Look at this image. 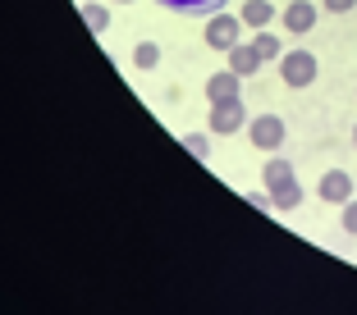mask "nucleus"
Masks as SVG:
<instances>
[{
	"mask_svg": "<svg viewBox=\"0 0 357 315\" xmlns=\"http://www.w3.org/2000/svg\"><path fill=\"white\" fill-rule=\"evenodd\" d=\"M243 32H248L243 14H220V10H215V14L206 19V32H202V37H206L211 51H225V55H229L234 46L243 42Z\"/></svg>",
	"mask_w": 357,
	"mask_h": 315,
	"instance_id": "obj_1",
	"label": "nucleus"
},
{
	"mask_svg": "<svg viewBox=\"0 0 357 315\" xmlns=\"http://www.w3.org/2000/svg\"><path fill=\"white\" fill-rule=\"evenodd\" d=\"M206 128L215 137H234V133H248V105L243 96H229V101H211V119Z\"/></svg>",
	"mask_w": 357,
	"mask_h": 315,
	"instance_id": "obj_2",
	"label": "nucleus"
},
{
	"mask_svg": "<svg viewBox=\"0 0 357 315\" xmlns=\"http://www.w3.org/2000/svg\"><path fill=\"white\" fill-rule=\"evenodd\" d=\"M316 74H321V64H316V55H312V51H284V60H280V78H284V87L303 92V87H312V83H316Z\"/></svg>",
	"mask_w": 357,
	"mask_h": 315,
	"instance_id": "obj_3",
	"label": "nucleus"
},
{
	"mask_svg": "<svg viewBox=\"0 0 357 315\" xmlns=\"http://www.w3.org/2000/svg\"><path fill=\"white\" fill-rule=\"evenodd\" d=\"M284 137H289V128H284L280 115H257V119H248V142H252L261 156H275V151L284 147Z\"/></svg>",
	"mask_w": 357,
	"mask_h": 315,
	"instance_id": "obj_4",
	"label": "nucleus"
},
{
	"mask_svg": "<svg viewBox=\"0 0 357 315\" xmlns=\"http://www.w3.org/2000/svg\"><path fill=\"white\" fill-rule=\"evenodd\" d=\"M316 19H321V5H312V0H289L280 10V23L294 32V37H307V32L316 28Z\"/></svg>",
	"mask_w": 357,
	"mask_h": 315,
	"instance_id": "obj_5",
	"label": "nucleus"
},
{
	"mask_svg": "<svg viewBox=\"0 0 357 315\" xmlns=\"http://www.w3.org/2000/svg\"><path fill=\"white\" fill-rule=\"evenodd\" d=\"M316 197L330 201V206L353 201V174H348V169H326V174H321V183H316Z\"/></svg>",
	"mask_w": 357,
	"mask_h": 315,
	"instance_id": "obj_6",
	"label": "nucleus"
},
{
	"mask_svg": "<svg viewBox=\"0 0 357 315\" xmlns=\"http://www.w3.org/2000/svg\"><path fill=\"white\" fill-rule=\"evenodd\" d=\"M229 96H243V78L234 69H220L206 78V101H229Z\"/></svg>",
	"mask_w": 357,
	"mask_h": 315,
	"instance_id": "obj_7",
	"label": "nucleus"
},
{
	"mask_svg": "<svg viewBox=\"0 0 357 315\" xmlns=\"http://www.w3.org/2000/svg\"><path fill=\"white\" fill-rule=\"evenodd\" d=\"M261 64H266V60H261V51H257L252 42H238V46L229 51V69H234L238 78H252Z\"/></svg>",
	"mask_w": 357,
	"mask_h": 315,
	"instance_id": "obj_8",
	"label": "nucleus"
},
{
	"mask_svg": "<svg viewBox=\"0 0 357 315\" xmlns=\"http://www.w3.org/2000/svg\"><path fill=\"white\" fill-rule=\"evenodd\" d=\"M243 23H248V28H271V23H275V14H280V10H275V5H271V0H243Z\"/></svg>",
	"mask_w": 357,
	"mask_h": 315,
	"instance_id": "obj_9",
	"label": "nucleus"
},
{
	"mask_svg": "<svg viewBox=\"0 0 357 315\" xmlns=\"http://www.w3.org/2000/svg\"><path fill=\"white\" fill-rule=\"evenodd\" d=\"M160 10H169V14H215V10H225V0H156Z\"/></svg>",
	"mask_w": 357,
	"mask_h": 315,
	"instance_id": "obj_10",
	"label": "nucleus"
},
{
	"mask_svg": "<svg viewBox=\"0 0 357 315\" xmlns=\"http://www.w3.org/2000/svg\"><path fill=\"white\" fill-rule=\"evenodd\" d=\"M289 179H298V174H294V165H289V160H280V151H275V156L261 165V183L275 192L280 183H289Z\"/></svg>",
	"mask_w": 357,
	"mask_h": 315,
	"instance_id": "obj_11",
	"label": "nucleus"
},
{
	"mask_svg": "<svg viewBox=\"0 0 357 315\" xmlns=\"http://www.w3.org/2000/svg\"><path fill=\"white\" fill-rule=\"evenodd\" d=\"M271 197H275V210H284V215H289V210H298V206H303V183H298V179H289V183H280V188H275Z\"/></svg>",
	"mask_w": 357,
	"mask_h": 315,
	"instance_id": "obj_12",
	"label": "nucleus"
},
{
	"mask_svg": "<svg viewBox=\"0 0 357 315\" xmlns=\"http://www.w3.org/2000/svg\"><path fill=\"white\" fill-rule=\"evenodd\" d=\"M252 46L261 51V60H266V64H271V60H284V42L275 37L271 28H257V32H252Z\"/></svg>",
	"mask_w": 357,
	"mask_h": 315,
	"instance_id": "obj_13",
	"label": "nucleus"
},
{
	"mask_svg": "<svg viewBox=\"0 0 357 315\" xmlns=\"http://www.w3.org/2000/svg\"><path fill=\"white\" fill-rule=\"evenodd\" d=\"M160 55H165V51H160V42H137L133 46V69L147 74V69H156V64H160Z\"/></svg>",
	"mask_w": 357,
	"mask_h": 315,
	"instance_id": "obj_14",
	"label": "nucleus"
},
{
	"mask_svg": "<svg viewBox=\"0 0 357 315\" xmlns=\"http://www.w3.org/2000/svg\"><path fill=\"white\" fill-rule=\"evenodd\" d=\"M211 137H215V133L206 128V133H183L178 142H183V151H188L192 160H211Z\"/></svg>",
	"mask_w": 357,
	"mask_h": 315,
	"instance_id": "obj_15",
	"label": "nucleus"
},
{
	"mask_svg": "<svg viewBox=\"0 0 357 315\" xmlns=\"http://www.w3.org/2000/svg\"><path fill=\"white\" fill-rule=\"evenodd\" d=\"M83 23L96 32V37H101V32L110 28V10H105V5H96V0H83Z\"/></svg>",
	"mask_w": 357,
	"mask_h": 315,
	"instance_id": "obj_16",
	"label": "nucleus"
},
{
	"mask_svg": "<svg viewBox=\"0 0 357 315\" xmlns=\"http://www.w3.org/2000/svg\"><path fill=\"white\" fill-rule=\"evenodd\" d=\"M339 224H344V233H348V238H357V197L339 206Z\"/></svg>",
	"mask_w": 357,
	"mask_h": 315,
	"instance_id": "obj_17",
	"label": "nucleus"
},
{
	"mask_svg": "<svg viewBox=\"0 0 357 315\" xmlns=\"http://www.w3.org/2000/svg\"><path fill=\"white\" fill-rule=\"evenodd\" d=\"M321 10L326 14H348V10H357V0H321Z\"/></svg>",
	"mask_w": 357,
	"mask_h": 315,
	"instance_id": "obj_18",
	"label": "nucleus"
},
{
	"mask_svg": "<svg viewBox=\"0 0 357 315\" xmlns=\"http://www.w3.org/2000/svg\"><path fill=\"white\" fill-rule=\"evenodd\" d=\"M110 5H133V0H110Z\"/></svg>",
	"mask_w": 357,
	"mask_h": 315,
	"instance_id": "obj_19",
	"label": "nucleus"
},
{
	"mask_svg": "<svg viewBox=\"0 0 357 315\" xmlns=\"http://www.w3.org/2000/svg\"><path fill=\"white\" fill-rule=\"evenodd\" d=\"M353 147H357V124H353Z\"/></svg>",
	"mask_w": 357,
	"mask_h": 315,
	"instance_id": "obj_20",
	"label": "nucleus"
}]
</instances>
